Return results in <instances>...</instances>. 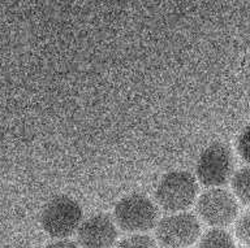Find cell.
Masks as SVG:
<instances>
[{
	"instance_id": "6",
	"label": "cell",
	"mask_w": 250,
	"mask_h": 248,
	"mask_svg": "<svg viewBox=\"0 0 250 248\" xmlns=\"http://www.w3.org/2000/svg\"><path fill=\"white\" fill-rule=\"evenodd\" d=\"M197 212L207 225L222 229L236 220L238 204L230 192L219 187H212L201 194L197 202Z\"/></svg>"
},
{
	"instance_id": "14",
	"label": "cell",
	"mask_w": 250,
	"mask_h": 248,
	"mask_svg": "<svg viewBox=\"0 0 250 248\" xmlns=\"http://www.w3.org/2000/svg\"><path fill=\"white\" fill-rule=\"evenodd\" d=\"M249 248H250V247H249Z\"/></svg>"
},
{
	"instance_id": "13",
	"label": "cell",
	"mask_w": 250,
	"mask_h": 248,
	"mask_svg": "<svg viewBox=\"0 0 250 248\" xmlns=\"http://www.w3.org/2000/svg\"><path fill=\"white\" fill-rule=\"evenodd\" d=\"M44 248H81L76 242L69 239H58V241L51 242Z\"/></svg>"
},
{
	"instance_id": "4",
	"label": "cell",
	"mask_w": 250,
	"mask_h": 248,
	"mask_svg": "<svg viewBox=\"0 0 250 248\" xmlns=\"http://www.w3.org/2000/svg\"><path fill=\"white\" fill-rule=\"evenodd\" d=\"M156 241L164 248H188L201 235V224L188 212L171 213L156 224Z\"/></svg>"
},
{
	"instance_id": "1",
	"label": "cell",
	"mask_w": 250,
	"mask_h": 248,
	"mask_svg": "<svg viewBox=\"0 0 250 248\" xmlns=\"http://www.w3.org/2000/svg\"><path fill=\"white\" fill-rule=\"evenodd\" d=\"M198 192L197 179L185 171H172L164 174L158 183L155 199L158 206L169 213H179L194 203Z\"/></svg>"
},
{
	"instance_id": "7",
	"label": "cell",
	"mask_w": 250,
	"mask_h": 248,
	"mask_svg": "<svg viewBox=\"0 0 250 248\" xmlns=\"http://www.w3.org/2000/svg\"><path fill=\"white\" fill-rule=\"evenodd\" d=\"M117 226L105 213H97L82 221L77 230L81 248H112L117 241Z\"/></svg>"
},
{
	"instance_id": "5",
	"label": "cell",
	"mask_w": 250,
	"mask_h": 248,
	"mask_svg": "<svg viewBox=\"0 0 250 248\" xmlns=\"http://www.w3.org/2000/svg\"><path fill=\"white\" fill-rule=\"evenodd\" d=\"M233 155L223 143H212L199 155L195 174L202 185L207 187L222 186L229 179L233 171Z\"/></svg>"
},
{
	"instance_id": "12",
	"label": "cell",
	"mask_w": 250,
	"mask_h": 248,
	"mask_svg": "<svg viewBox=\"0 0 250 248\" xmlns=\"http://www.w3.org/2000/svg\"><path fill=\"white\" fill-rule=\"evenodd\" d=\"M237 152L244 161L250 164V125H248L238 136Z\"/></svg>"
},
{
	"instance_id": "8",
	"label": "cell",
	"mask_w": 250,
	"mask_h": 248,
	"mask_svg": "<svg viewBox=\"0 0 250 248\" xmlns=\"http://www.w3.org/2000/svg\"><path fill=\"white\" fill-rule=\"evenodd\" d=\"M198 248H236V243L228 231L215 228L201 237Z\"/></svg>"
},
{
	"instance_id": "9",
	"label": "cell",
	"mask_w": 250,
	"mask_h": 248,
	"mask_svg": "<svg viewBox=\"0 0 250 248\" xmlns=\"http://www.w3.org/2000/svg\"><path fill=\"white\" fill-rule=\"evenodd\" d=\"M232 190L236 198L250 208V167L241 168L232 177Z\"/></svg>"
},
{
	"instance_id": "2",
	"label": "cell",
	"mask_w": 250,
	"mask_h": 248,
	"mask_svg": "<svg viewBox=\"0 0 250 248\" xmlns=\"http://www.w3.org/2000/svg\"><path fill=\"white\" fill-rule=\"evenodd\" d=\"M113 221L126 233L144 234L156 225L158 208L146 195L129 194L116 203Z\"/></svg>"
},
{
	"instance_id": "3",
	"label": "cell",
	"mask_w": 250,
	"mask_h": 248,
	"mask_svg": "<svg viewBox=\"0 0 250 248\" xmlns=\"http://www.w3.org/2000/svg\"><path fill=\"white\" fill-rule=\"evenodd\" d=\"M82 224V208L77 200L66 195L51 199L43 208L41 225L47 235L65 239L78 230Z\"/></svg>"
},
{
	"instance_id": "11",
	"label": "cell",
	"mask_w": 250,
	"mask_h": 248,
	"mask_svg": "<svg viewBox=\"0 0 250 248\" xmlns=\"http://www.w3.org/2000/svg\"><path fill=\"white\" fill-rule=\"evenodd\" d=\"M234 233L238 241L250 247V210L238 218L234 226Z\"/></svg>"
},
{
	"instance_id": "10",
	"label": "cell",
	"mask_w": 250,
	"mask_h": 248,
	"mask_svg": "<svg viewBox=\"0 0 250 248\" xmlns=\"http://www.w3.org/2000/svg\"><path fill=\"white\" fill-rule=\"evenodd\" d=\"M116 248H158L154 238L146 234H130L128 237L123 238Z\"/></svg>"
}]
</instances>
